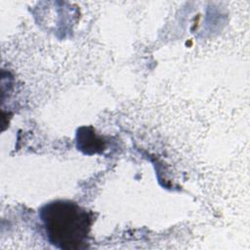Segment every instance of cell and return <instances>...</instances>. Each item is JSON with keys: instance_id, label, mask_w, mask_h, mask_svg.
I'll list each match as a JSON object with an SVG mask.
<instances>
[{"instance_id": "obj_1", "label": "cell", "mask_w": 250, "mask_h": 250, "mask_svg": "<svg viewBox=\"0 0 250 250\" xmlns=\"http://www.w3.org/2000/svg\"><path fill=\"white\" fill-rule=\"evenodd\" d=\"M39 218L47 240L56 248L77 250L88 247L93 213L76 202H49L40 208Z\"/></svg>"}, {"instance_id": "obj_2", "label": "cell", "mask_w": 250, "mask_h": 250, "mask_svg": "<svg viewBox=\"0 0 250 250\" xmlns=\"http://www.w3.org/2000/svg\"><path fill=\"white\" fill-rule=\"evenodd\" d=\"M91 128H80L77 132V147L84 153L91 154L103 150L104 147L102 139H99Z\"/></svg>"}]
</instances>
